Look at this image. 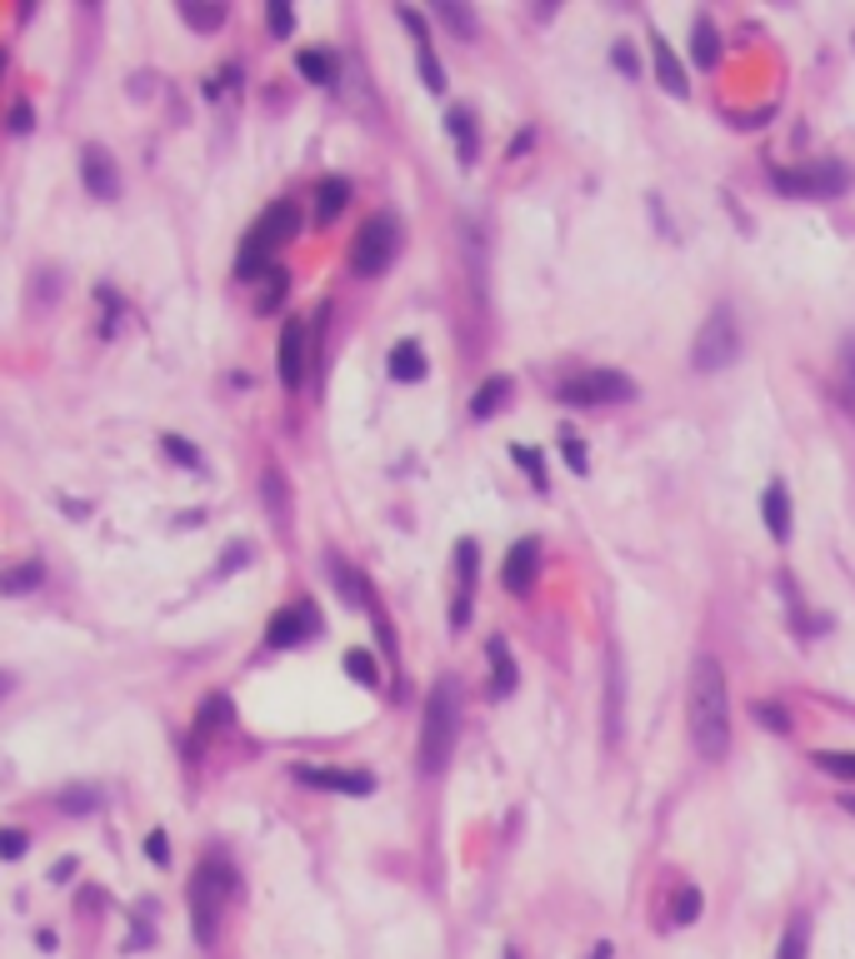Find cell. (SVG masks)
<instances>
[{
	"mask_svg": "<svg viewBox=\"0 0 855 959\" xmlns=\"http://www.w3.org/2000/svg\"><path fill=\"white\" fill-rule=\"evenodd\" d=\"M295 65H301V75L315 80V85H331V80H335L331 55H321V50H301V55H295Z\"/></svg>",
	"mask_w": 855,
	"mask_h": 959,
	"instance_id": "26",
	"label": "cell"
},
{
	"mask_svg": "<svg viewBox=\"0 0 855 959\" xmlns=\"http://www.w3.org/2000/svg\"><path fill=\"white\" fill-rule=\"evenodd\" d=\"M611 60H615V65H621V75H625V80H635V75H641V60H635V50L625 46V40H615Z\"/></svg>",
	"mask_w": 855,
	"mask_h": 959,
	"instance_id": "39",
	"label": "cell"
},
{
	"mask_svg": "<svg viewBox=\"0 0 855 959\" xmlns=\"http://www.w3.org/2000/svg\"><path fill=\"white\" fill-rule=\"evenodd\" d=\"M165 455H171V460H181V465H201V450H195V445H185L181 435H165Z\"/></svg>",
	"mask_w": 855,
	"mask_h": 959,
	"instance_id": "40",
	"label": "cell"
},
{
	"mask_svg": "<svg viewBox=\"0 0 855 959\" xmlns=\"http://www.w3.org/2000/svg\"><path fill=\"white\" fill-rule=\"evenodd\" d=\"M505 959H521V955H515V949H505Z\"/></svg>",
	"mask_w": 855,
	"mask_h": 959,
	"instance_id": "48",
	"label": "cell"
},
{
	"mask_svg": "<svg viewBox=\"0 0 855 959\" xmlns=\"http://www.w3.org/2000/svg\"><path fill=\"white\" fill-rule=\"evenodd\" d=\"M455 569H461V589H455V605H451V625L465 629L471 625V599H475V569H481V545L475 539L455 545Z\"/></svg>",
	"mask_w": 855,
	"mask_h": 959,
	"instance_id": "12",
	"label": "cell"
},
{
	"mask_svg": "<svg viewBox=\"0 0 855 959\" xmlns=\"http://www.w3.org/2000/svg\"><path fill=\"white\" fill-rule=\"evenodd\" d=\"M685 719L691 739L705 759H725L731 749V699H725V669L715 655H695L691 689H685Z\"/></svg>",
	"mask_w": 855,
	"mask_h": 959,
	"instance_id": "1",
	"label": "cell"
},
{
	"mask_svg": "<svg viewBox=\"0 0 855 959\" xmlns=\"http://www.w3.org/2000/svg\"><path fill=\"white\" fill-rule=\"evenodd\" d=\"M511 460L525 470V475H531V485H535V489H545V485H551V480H545V460H541V450H525V445H515V450H511Z\"/></svg>",
	"mask_w": 855,
	"mask_h": 959,
	"instance_id": "33",
	"label": "cell"
},
{
	"mask_svg": "<svg viewBox=\"0 0 855 959\" xmlns=\"http://www.w3.org/2000/svg\"><path fill=\"white\" fill-rule=\"evenodd\" d=\"M755 719H761L765 729H775V735H791V715H785L781 705H755Z\"/></svg>",
	"mask_w": 855,
	"mask_h": 959,
	"instance_id": "38",
	"label": "cell"
},
{
	"mask_svg": "<svg viewBox=\"0 0 855 959\" xmlns=\"http://www.w3.org/2000/svg\"><path fill=\"white\" fill-rule=\"evenodd\" d=\"M445 130H451V140L461 145V160L471 165L475 150H481V140H475V115H471L465 105H461V110H451V115H445Z\"/></svg>",
	"mask_w": 855,
	"mask_h": 959,
	"instance_id": "23",
	"label": "cell"
},
{
	"mask_svg": "<svg viewBox=\"0 0 855 959\" xmlns=\"http://www.w3.org/2000/svg\"><path fill=\"white\" fill-rule=\"evenodd\" d=\"M395 250H401V225H395V215H371L361 230H355L351 270L355 275H381V270L395 260Z\"/></svg>",
	"mask_w": 855,
	"mask_h": 959,
	"instance_id": "6",
	"label": "cell"
},
{
	"mask_svg": "<svg viewBox=\"0 0 855 959\" xmlns=\"http://www.w3.org/2000/svg\"><path fill=\"white\" fill-rule=\"evenodd\" d=\"M735 355H741V325H735V310L731 305H715L711 315H705V325L695 330L691 365L705 370V375H715V370L735 365Z\"/></svg>",
	"mask_w": 855,
	"mask_h": 959,
	"instance_id": "5",
	"label": "cell"
},
{
	"mask_svg": "<svg viewBox=\"0 0 855 959\" xmlns=\"http://www.w3.org/2000/svg\"><path fill=\"white\" fill-rule=\"evenodd\" d=\"M295 779L311 789H335V795H371L375 775L365 769H331V765H295Z\"/></svg>",
	"mask_w": 855,
	"mask_h": 959,
	"instance_id": "10",
	"label": "cell"
},
{
	"mask_svg": "<svg viewBox=\"0 0 855 959\" xmlns=\"http://www.w3.org/2000/svg\"><path fill=\"white\" fill-rule=\"evenodd\" d=\"M225 719H231V699L211 695V699H205V709H201V735H195V745H201V739L211 735V729H221ZM195 745H191V749H195Z\"/></svg>",
	"mask_w": 855,
	"mask_h": 959,
	"instance_id": "32",
	"label": "cell"
},
{
	"mask_svg": "<svg viewBox=\"0 0 855 959\" xmlns=\"http://www.w3.org/2000/svg\"><path fill=\"white\" fill-rule=\"evenodd\" d=\"M435 16H441L451 30H461V40H475V16H471L465 6H455V0H441V6H435Z\"/></svg>",
	"mask_w": 855,
	"mask_h": 959,
	"instance_id": "30",
	"label": "cell"
},
{
	"mask_svg": "<svg viewBox=\"0 0 855 959\" xmlns=\"http://www.w3.org/2000/svg\"><path fill=\"white\" fill-rule=\"evenodd\" d=\"M345 200H351V180L325 175L321 185H315V220H335L345 210Z\"/></svg>",
	"mask_w": 855,
	"mask_h": 959,
	"instance_id": "21",
	"label": "cell"
},
{
	"mask_svg": "<svg viewBox=\"0 0 855 959\" xmlns=\"http://www.w3.org/2000/svg\"><path fill=\"white\" fill-rule=\"evenodd\" d=\"M691 55H695V65H701V70H711L715 60H721V36H715L711 16H695L691 20Z\"/></svg>",
	"mask_w": 855,
	"mask_h": 959,
	"instance_id": "20",
	"label": "cell"
},
{
	"mask_svg": "<svg viewBox=\"0 0 855 959\" xmlns=\"http://www.w3.org/2000/svg\"><path fill=\"white\" fill-rule=\"evenodd\" d=\"M775 959H805V915H795L791 925H785L781 945H775Z\"/></svg>",
	"mask_w": 855,
	"mask_h": 959,
	"instance_id": "29",
	"label": "cell"
},
{
	"mask_svg": "<svg viewBox=\"0 0 855 959\" xmlns=\"http://www.w3.org/2000/svg\"><path fill=\"white\" fill-rule=\"evenodd\" d=\"M11 130H31V110H26V105L11 110Z\"/></svg>",
	"mask_w": 855,
	"mask_h": 959,
	"instance_id": "44",
	"label": "cell"
},
{
	"mask_svg": "<svg viewBox=\"0 0 855 959\" xmlns=\"http://www.w3.org/2000/svg\"><path fill=\"white\" fill-rule=\"evenodd\" d=\"M295 230H301V205H295V200H275V205H265L261 220L245 230L241 250H235V275H241V280L265 275V270H271V260H275V250L291 245Z\"/></svg>",
	"mask_w": 855,
	"mask_h": 959,
	"instance_id": "3",
	"label": "cell"
},
{
	"mask_svg": "<svg viewBox=\"0 0 855 959\" xmlns=\"http://www.w3.org/2000/svg\"><path fill=\"white\" fill-rule=\"evenodd\" d=\"M41 575H46L41 559H26L21 569H11V575H0V589H6V595H21V589L41 585Z\"/></svg>",
	"mask_w": 855,
	"mask_h": 959,
	"instance_id": "27",
	"label": "cell"
},
{
	"mask_svg": "<svg viewBox=\"0 0 855 959\" xmlns=\"http://www.w3.org/2000/svg\"><path fill=\"white\" fill-rule=\"evenodd\" d=\"M841 805H845V815H855V795H851V799H841Z\"/></svg>",
	"mask_w": 855,
	"mask_h": 959,
	"instance_id": "47",
	"label": "cell"
},
{
	"mask_svg": "<svg viewBox=\"0 0 855 959\" xmlns=\"http://www.w3.org/2000/svg\"><path fill=\"white\" fill-rule=\"evenodd\" d=\"M261 280H265V290H261V300H255V310H261V315H265V310H275V305H281V300H285V290H291V275L271 265Z\"/></svg>",
	"mask_w": 855,
	"mask_h": 959,
	"instance_id": "28",
	"label": "cell"
},
{
	"mask_svg": "<svg viewBox=\"0 0 855 959\" xmlns=\"http://www.w3.org/2000/svg\"><path fill=\"white\" fill-rule=\"evenodd\" d=\"M485 659H491V695L495 699H505L515 689V679H521V669H515V655H511V645H505L501 635L485 645Z\"/></svg>",
	"mask_w": 855,
	"mask_h": 959,
	"instance_id": "18",
	"label": "cell"
},
{
	"mask_svg": "<svg viewBox=\"0 0 855 959\" xmlns=\"http://www.w3.org/2000/svg\"><path fill=\"white\" fill-rule=\"evenodd\" d=\"M511 400V375H491L481 390H475V400H471V415L475 420H491L495 410Z\"/></svg>",
	"mask_w": 855,
	"mask_h": 959,
	"instance_id": "22",
	"label": "cell"
},
{
	"mask_svg": "<svg viewBox=\"0 0 855 959\" xmlns=\"http://www.w3.org/2000/svg\"><path fill=\"white\" fill-rule=\"evenodd\" d=\"M591 959H611V945H595V955Z\"/></svg>",
	"mask_w": 855,
	"mask_h": 959,
	"instance_id": "46",
	"label": "cell"
},
{
	"mask_svg": "<svg viewBox=\"0 0 855 959\" xmlns=\"http://www.w3.org/2000/svg\"><path fill=\"white\" fill-rule=\"evenodd\" d=\"M235 889H241L235 869L225 865L221 855H205L201 869H195V879H191V935H195V945H215L221 909H225V899H231Z\"/></svg>",
	"mask_w": 855,
	"mask_h": 959,
	"instance_id": "4",
	"label": "cell"
},
{
	"mask_svg": "<svg viewBox=\"0 0 855 959\" xmlns=\"http://www.w3.org/2000/svg\"><path fill=\"white\" fill-rule=\"evenodd\" d=\"M61 809H66V815H91V809H95V789H66Z\"/></svg>",
	"mask_w": 855,
	"mask_h": 959,
	"instance_id": "37",
	"label": "cell"
},
{
	"mask_svg": "<svg viewBox=\"0 0 855 959\" xmlns=\"http://www.w3.org/2000/svg\"><path fill=\"white\" fill-rule=\"evenodd\" d=\"M181 20L195 30H221L225 6H195V0H181Z\"/></svg>",
	"mask_w": 855,
	"mask_h": 959,
	"instance_id": "25",
	"label": "cell"
},
{
	"mask_svg": "<svg viewBox=\"0 0 855 959\" xmlns=\"http://www.w3.org/2000/svg\"><path fill=\"white\" fill-rule=\"evenodd\" d=\"M815 765H821L825 775L855 779V755H851V749H815Z\"/></svg>",
	"mask_w": 855,
	"mask_h": 959,
	"instance_id": "31",
	"label": "cell"
},
{
	"mask_svg": "<svg viewBox=\"0 0 855 959\" xmlns=\"http://www.w3.org/2000/svg\"><path fill=\"white\" fill-rule=\"evenodd\" d=\"M535 569H541V539H515L511 549H505V565H501V585L511 589V595H525V589L535 585Z\"/></svg>",
	"mask_w": 855,
	"mask_h": 959,
	"instance_id": "11",
	"label": "cell"
},
{
	"mask_svg": "<svg viewBox=\"0 0 855 959\" xmlns=\"http://www.w3.org/2000/svg\"><path fill=\"white\" fill-rule=\"evenodd\" d=\"M651 60H655V80H661L665 95H685V90H691V80H685V65L675 60L671 40H665L661 30L651 36Z\"/></svg>",
	"mask_w": 855,
	"mask_h": 959,
	"instance_id": "16",
	"label": "cell"
},
{
	"mask_svg": "<svg viewBox=\"0 0 855 959\" xmlns=\"http://www.w3.org/2000/svg\"><path fill=\"white\" fill-rule=\"evenodd\" d=\"M145 855H151L155 865H165V859H171V845H165V835H161V829H155V835L145 839Z\"/></svg>",
	"mask_w": 855,
	"mask_h": 959,
	"instance_id": "42",
	"label": "cell"
},
{
	"mask_svg": "<svg viewBox=\"0 0 855 959\" xmlns=\"http://www.w3.org/2000/svg\"><path fill=\"white\" fill-rule=\"evenodd\" d=\"M345 669H351L361 685H375V679H381V669H375V655H371V649H351V655H345Z\"/></svg>",
	"mask_w": 855,
	"mask_h": 959,
	"instance_id": "34",
	"label": "cell"
},
{
	"mask_svg": "<svg viewBox=\"0 0 855 959\" xmlns=\"http://www.w3.org/2000/svg\"><path fill=\"white\" fill-rule=\"evenodd\" d=\"M281 385L285 390H301L305 385V320H285L281 330Z\"/></svg>",
	"mask_w": 855,
	"mask_h": 959,
	"instance_id": "15",
	"label": "cell"
},
{
	"mask_svg": "<svg viewBox=\"0 0 855 959\" xmlns=\"http://www.w3.org/2000/svg\"><path fill=\"white\" fill-rule=\"evenodd\" d=\"M625 400H635V380L621 370H585L561 385V405H625Z\"/></svg>",
	"mask_w": 855,
	"mask_h": 959,
	"instance_id": "7",
	"label": "cell"
},
{
	"mask_svg": "<svg viewBox=\"0 0 855 959\" xmlns=\"http://www.w3.org/2000/svg\"><path fill=\"white\" fill-rule=\"evenodd\" d=\"M761 515H765L771 539H791V489H785V480H771V485H765Z\"/></svg>",
	"mask_w": 855,
	"mask_h": 959,
	"instance_id": "17",
	"label": "cell"
},
{
	"mask_svg": "<svg viewBox=\"0 0 855 959\" xmlns=\"http://www.w3.org/2000/svg\"><path fill=\"white\" fill-rule=\"evenodd\" d=\"M11 695V675H6V669H0V699Z\"/></svg>",
	"mask_w": 855,
	"mask_h": 959,
	"instance_id": "45",
	"label": "cell"
},
{
	"mask_svg": "<svg viewBox=\"0 0 855 959\" xmlns=\"http://www.w3.org/2000/svg\"><path fill=\"white\" fill-rule=\"evenodd\" d=\"M395 16H401V26L415 36V60H421L425 90H445V65L435 60V50H431V30H425V16H421V10H411V6H401Z\"/></svg>",
	"mask_w": 855,
	"mask_h": 959,
	"instance_id": "13",
	"label": "cell"
},
{
	"mask_svg": "<svg viewBox=\"0 0 855 959\" xmlns=\"http://www.w3.org/2000/svg\"><path fill=\"white\" fill-rule=\"evenodd\" d=\"M391 380H401V385L425 380V350L415 345V340H401V345L391 350Z\"/></svg>",
	"mask_w": 855,
	"mask_h": 959,
	"instance_id": "19",
	"label": "cell"
},
{
	"mask_svg": "<svg viewBox=\"0 0 855 959\" xmlns=\"http://www.w3.org/2000/svg\"><path fill=\"white\" fill-rule=\"evenodd\" d=\"M455 735H461V689L451 675H441L425 695V715H421V769L425 775H441L445 759L455 755Z\"/></svg>",
	"mask_w": 855,
	"mask_h": 959,
	"instance_id": "2",
	"label": "cell"
},
{
	"mask_svg": "<svg viewBox=\"0 0 855 959\" xmlns=\"http://www.w3.org/2000/svg\"><path fill=\"white\" fill-rule=\"evenodd\" d=\"M771 185L785 190V195H815V200H831L851 185V170L841 160H815L805 170H771Z\"/></svg>",
	"mask_w": 855,
	"mask_h": 959,
	"instance_id": "8",
	"label": "cell"
},
{
	"mask_svg": "<svg viewBox=\"0 0 855 959\" xmlns=\"http://www.w3.org/2000/svg\"><path fill=\"white\" fill-rule=\"evenodd\" d=\"M841 360H845V380H851V390H855V335L845 340V350H841Z\"/></svg>",
	"mask_w": 855,
	"mask_h": 959,
	"instance_id": "43",
	"label": "cell"
},
{
	"mask_svg": "<svg viewBox=\"0 0 855 959\" xmlns=\"http://www.w3.org/2000/svg\"><path fill=\"white\" fill-rule=\"evenodd\" d=\"M26 855V829H0V859H21Z\"/></svg>",
	"mask_w": 855,
	"mask_h": 959,
	"instance_id": "41",
	"label": "cell"
},
{
	"mask_svg": "<svg viewBox=\"0 0 855 959\" xmlns=\"http://www.w3.org/2000/svg\"><path fill=\"white\" fill-rule=\"evenodd\" d=\"M315 629H321L315 605H311V599H295V605H285V609H275V615H271V625H265V645H271V649H291V645H301V639H311Z\"/></svg>",
	"mask_w": 855,
	"mask_h": 959,
	"instance_id": "9",
	"label": "cell"
},
{
	"mask_svg": "<svg viewBox=\"0 0 855 959\" xmlns=\"http://www.w3.org/2000/svg\"><path fill=\"white\" fill-rule=\"evenodd\" d=\"M81 180H86V190H91L95 200H115V190H121V170H115L111 150L86 145L81 150Z\"/></svg>",
	"mask_w": 855,
	"mask_h": 959,
	"instance_id": "14",
	"label": "cell"
},
{
	"mask_svg": "<svg viewBox=\"0 0 855 959\" xmlns=\"http://www.w3.org/2000/svg\"><path fill=\"white\" fill-rule=\"evenodd\" d=\"M701 909H705L701 889L681 885V889H675V899H671V925H695V919H701Z\"/></svg>",
	"mask_w": 855,
	"mask_h": 959,
	"instance_id": "24",
	"label": "cell"
},
{
	"mask_svg": "<svg viewBox=\"0 0 855 959\" xmlns=\"http://www.w3.org/2000/svg\"><path fill=\"white\" fill-rule=\"evenodd\" d=\"M265 26H271L275 36H291V30H295V10L285 6V0H271V6H265Z\"/></svg>",
	"mask_w": 855,
	"mask_h": 959,
	"instance_id": "35",
	"label": "cell"
},
{
	"mask_svg": "<svg viewBox=\"0 0 855 959\" xmlns=\"http://www.w3.org/2000/svg\"><path fill=\"white\" fill-rule=\"evenodd\" d=\"M561 455L571 460L575 475H585V465H591V460H585V445H581V435H575V430H561Z\"/></svg>",
	"mask_w": 855,
	"mask_h": 959,
	"instance_id": "36",
	"label": "cell"
},
{
	"mask_svg": "<svg viewBox=\"0 0 855 959\" xmlns=\"http://www.w3.org/2000/svg\"><path fill=\"white\" fill-rule=\"evenodd\" d=\"M0 70H6V50H0Z\"/></svg>",
	"mask_w": 855,
	"mask_h": 959,
	"instance_id": "49",
	"label": "cell"
}]
</instances>
